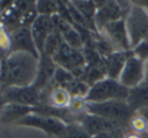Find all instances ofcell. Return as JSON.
Returning <instances> with one entry per match:
<instances>
[{"instance_id": "f546056e", "label": "cell", "mask_w": 148, "mask_h": 138, "mask_svg": "<svg viewBox=\"0 0 148 138\" xmlns=\"http://www.w3.org/2000/svg\"><path fill=\"white\" fill-rule=\"evenodd\" d=\"M124 138H143V136L142 135L136 134V133H133V132H131V131H129V132L125 133Z\"/></svg>"}, {"instance_id": "e0dca14e", "label": "cell", "mask_w": 148, "mask_h": 138, "mask_svg": "<svg viewBox=\"0 0 148 138\" xmlns=\"http://www.w3.org/2000/svg\"><path fill=\"white\" fill-rule=\"evenodd\" d=\"M126 102L134 113L148 108V81L130 89Z\"/></svg>"}, {"instance_id": "2e32d148", "label": "cell", "mask_w": 148, "mask_h": 138, "mask_svg": "<svg viewBox=\"0 0 148 138\" xmlns=\"http://www.w3.org/2000/svg\"><path fill=\"white\" fill-rule=\"evenodd\" d=\"M130 56H132V51H119L104 58L106 76L118 80L119 76H120L121 72L125 66V62Z\"/></svg>"}, {"instance_id": "f1b7e54d", "label": "cell", "mask_w": 148, "mask_h": 138, "mask_svg": "<svg viewBox=\"0 0 148 138\" xmlns=\"http://www.w3.org/2000/svg\"><path fill=\"white\" fill-rule=\"evenodd\" d=\"M125 133L124 130H114V131H107V132H102L97 135H94L92 138H124Z\"/></svg>"}, {"instance_id": "5b68a950", "label": "cell", "mask_w": 148, "mask_h": 138, "mask_svg": "<svg viewBox=\"0 0 148 138\" xmlns=\"http://www.w3.org/2000/svg\"><path fill=\"white\" fill-rule=\"evenodd\" d=\"M53 60L58 67L70 71L76 79H82L86 72L87 62L83 51L73 49L66 43L60 45Z\"/></svg>"}, {"instance_id": "7c38bea8", "label": "cell", "mask_w": 148, "mask_h": 138, "mask_svg": "<svg viewBox=\"0 0 148 138\" xmlns=\"http://www.w3.org/2000/svg\"><path fill=\"white\" fill-rule=\"evenodd\" d=\"M11 39V51H22L39 58L40 54L38 53L35 43L33 41L30 27H19L10 32Z\"/></svg>"}, {"instance_id": "cb8c5ba5", "label": "cell", "mask_w": 148, "mask_h": 138, "mask_svg": "<svg viewBox=\"0 0 148 138\" xmlns=\"http://www.w3.org/2000/svg\"><path fill=\"white\" fill-rule=\"evenodd\" d=\"M35 8L38 15L53 16L59 11V1L51 0H39L35 2Z\"/></svg>"}, {"instance_id": "ba28073f", "label": "cell", "mask_w": 148, "mask_h": 138, "mask_svg": "<svg viewBox=\"0 0 148 138\" xmlns=\"http://www.w3.org/2000/svg\"><path fill=\"white\" fill-rule=\"evenodd\" d=\"M98 33L109 41L117 51H131L130 39L125 19H120L107 24L98 31Z\"/></svg>"}, {"instance_id": "3957f363", "label": "cell", "mask_w": 148, "mask_h": 138, "mask_svg": "<svg viewBox=\"0 0 148 138\" xmlns=\"http://www.w3.org/2000/svg\"><path fill=\"white\" fill-rule=\"evenodd\" d=\"M130 39L131 49L137 45L148 41V10L135 4L132 1V7L125 18Z\"/></svg>"}, {"instance_id": "44dd1931", "label": "cell", "mask_w": 148, "mask_h": 138, "mask_svg": "<svg viewBox=\"0 0 148 138\" xmlns=\"http://www.w3.org/2000/svg\"><path fill=\"white\" fill-rule=\"evenodd\" d=\"M64 89L69 92V94L71 95V97H82L86 98V96L88 95L90 91V86L87 84L85 81L81 80V79H76L75 78L72 82H70L68 85H66Z\"/></svg>"}, {"instance_id": "4dcf8cb0", "label": "cell", "mask_w": 148, "mask_h": 138, "mask_svg": "<svg viewBox=\"0 0 148 138\" xmlns=\"http://www.w3.org/2000/svg\"><path fill=\"white\" fill-rule=\"evenodd\" d=\"M135 113H136V112H135ZM137 113H140L141 115H143V116L145 117V119L147 120V122H148V108H144V109H142V110L137 111Z\"/></svg>"}, {"instance_id": "836d02e7", "label": "cell", "mask_w": 148, "mask_h": 138, "mask_svg": "<svg viewBox=\"0 0 148 138\" xmlns=\"http://www.w3.org/2000/svg\"><path fill=\"white\" fill-rule=\"evenodd\" d=\"M0 88H1V86H0Z\"/></svg>"}, {"instance_id": "d6a6232c", "label": "cell", "mask_w": 148, "mask_h": 138, "mask_svg": "<svg viewBox=\"0 0 148 138\" xmlns=\"http://www.w3.org/2000/svg\"><path fill=\"white\" fill-rule=\"evenodd\" d=\"M0 91H1V88H0Z\"/></svg>"}, {"instance_id": "ffe728a7", "label": "cell", "mask_w": 148, "mask_h": 138, "mask_svg": "<svg viewBox=\"0 0 148 138\" xmlns=\"http://www.w3.org/2000/svg\"><path fill=\"white\" fill-rule=\"evenodd\" d=\"M71 2L95 26V16L98 9L97 2H94V1H71Z\"/></svg>"}, {"instance_id": "4fadbf2b", "label": "cell", "mask_w": 148, "mask_h": 138, "mask_svg": "<svg viewBox=\"0 0 148 138\" xmlns=\"http://www.w3.org/2000/svg\"><path fill=\"white\" fill-rule=\"evenodd\" d=\"M57 68L58 66L53 62L51 56L41 54L39 56L37 74L34 83L32 85L33 87H35L40 92H42L47 87H49L53 83V77H55Z\"/></svg>"}, {"instance_id": "603a6c76", "label": "cell", "mask_w": 148, "mask_h": 138, "mask_svg": "<svg viewBox=\"0 0 148 138\" xmlns=\"http://www.w3.org/2000/svg\"><path fill=\"white\" fill-rule=\"evenodd\" d=\"M64 43V41L62 39V36L60 35V33H59L58 31H55V32H53L47 37V41H45V47H43V51L41 54H45V55L53 58V55L59 51L60 45Z\"/></svg>"}, {"instance_id": "7402d4cb", "label": "cell", "mask_w": 148, "mask_h": 138, "mask_svg": "<svg viewBox=\"0 0 148 138\" xmlns=\"http://www.w3.org/2000/svg\"><path fill=\"white\" fill-rule=\"evenodd\" d=\"M129 130L139 135H144L148 133V122L143 115L140 113H134L130 120L128 121Z\"/></svg>"}, {"instance_id": "1f68e13d", "label": "cell", "mask_w": 148, "mask_h": 138, "mask_svg": "<svg viewBox=\"0 0 148 138\" xmlns=\"http://www.w3.org/2000/svg\"><path fill=\"white\" fill-rule=\"evenodd\" d=\"M143 138H148V133H146V134H144V135H142Z\"/></svg>"}, {"instance_id": "9a60e30c", "label": "cell", "mask_w": 148, "mask_h": 138, "mask_svg": "<svg viewBox=\"0 0 148 138\" xmlns=\"http://www.w3.org/2000/svg\"><path fill=\"white\" fill-rule=\"evenodd\" d=\"M35 112V107L18 105V104H5L0 110V123L2 124H15L16 122Z\"/></svg>"}, {"instance_id": "83f0119b", "label": "cell", "mask_w": 148, "mask_h": 138, "mask_svg": "<svg viewBox=\"0 0 148 138\" xmlns=\"http://www.w3.org/2000/svg\"><path fill=\"white\" fill-rule=\"evenodd\" d=\"M131 51H132L133 55L135 56H137V58H139L140 60L146 62L148 60V41L140 43L135 47H133Z\"/></svg>"}, {"instance_id": "6da1fadb", "label": "cell", "mask_w": 148, "mask_h": 138, "mask_svg": "<svg viewBox=\"0 0 148 138\" xmlns=\"http://www.w3.org/2000/svg\"><path fill=\"white\" fill-rule=\"evenodd\" d=\"M39 58L22 51H13L0 62V86L27 87L36 78Z\"/></svg>"}, {"instance_id": "ac0fdd59", "label": "cell", "mask_w": 148, "mask_h": 138, "mask_svg": "<svg viewBox=\"0 0 148 138\" xmlns=\"http://www.w3.org/2000/svg\"><path fill=\"white\" fill-rule=\"evenodd\" d=\"M71 99L72 97L64 88L56 86L53 83L51 85V90L47 92V102L42 105H49L58 109H64L68 108Z\"/></svg>"}, {"instance_id": "30bf717a", "label": "cell", "mask_w": 148, "mask_h": 138, "mask_svg": "<svg viewBox=\"0 0 148 138\" xmlns=\"http://www.w3.org/2000/svg\"><path fill=\"white\" fill-rule=\"evenodd\" d=\"M81 125L83 128L89 133L91 136L97 135L102 132H107V131H114V130H124L129 132L128 123H120L116 121H111L105 119L103 117L97 116V115L86 113L80 120Z\"/></svg>"}, {"instance_id": "9c48e42d", "label": "cell", "mask_w": 148, "mask_h": 138, "mask_svg": "<svg viewBox=\"0 0 148 138\" xmlns=\"http://www.w3.org/2000/svg\"><path fill=\"white\" fill-rule=\"evenodd\" d=\"M119 82L128 89L137 87L146 80L145 62L133 55L128 58L119 76Z\"/></svg>"}, {"instance_id": "484cf974", "label": "cell", "mask_w": 148, "mask_h": 138, "mask_svg": "<svg viewBox=\"0 0 148 138\" xmlns=\"http://www.w3.org/2000/svg\"><path fill=\"white\" fill-rule=\"evenodd\" d=\"M59 138H92V136L80 123H71L66 125L64 132Z\"/></svg>"}, {"instance_id": "7a4b0ae2", "label": "cell", "mask_w": 148, "mask_h": 138, "mask_svg": "<svg viewBox=\"0 0 148 138\" xmlns=\"http://www.w3.org/2000/svg\"><path fill=\"white\" fill-rule=\"evenodd\" d=\"M130 89L123 86L119 80L105 77L99 82L91 86L86 101L88 103H101L112 100L126 101Z\"/></svg>"}, {"instance_id": "4316f807", "label": "cell", "mask_w": 148, "mask_h": 138, "mask_svg": "<svg viewBox=\"0 0 148 138\" xmlns=\"http://www.w3.org/2000/svg\"><path fill=\"white\" fill-rule=\"evenodd\" d=\"M75 79L73 74L68 70L58 67L55 73V77H53V84L56 86H60V87H64L68 85L70 82H72Z\"/></svg>"}, {"instance_id": "8fae6325", "label": "cell", "mask_w": 148, "mask_h": 138, "mask_svg": "<svg viewBox=\"0 0 148 138\" xmlns=\"http://www.w3.org/2000/svg\"><path fill=\"white\" fill-rule=\"evenodd\" d=\"M97 3L98 9L95 16V26L97 32L111 22L125 19L124 12L119 1H101Z\"/></svg>"}, {"instance_id": "8992f818", "label": "cell", "mask_w": 148, "mask_h": 138, "mask_svg": "<svg viewBox=\"0 0 148 138\" xmlns=\"http://www.w3.org/2000/svg\"><path fill=\"white\" fill-rule=\"evenodd\" d=\"M0 98L5 104H18V105L36 107L40 105L41 92L35 87H6L1 88Z\"/></svg>"}, {"instance_id": "d6986e66", "label": "cell", "mask_w": 148, "mask_h": 138, "mask_svg": "<svg viewBox=\"0 0 148 138\" xmlns=\"http://www.w3.org/2000/svg\"><path fill=\"white\" fill-rule=\"evenodd\" d=\"M60 35L62 36L64 41L68 45H70L71 47L76 49H80L83 51L85 47L84 39H83L82 34L80 33V31L78 30L74 25L70 26L69 28H66L64 31H62L60 33Z\"/></svg>"}, {"instance_id": "5bb4252c", "label": "cell", "mask_w": 148, "mask_h": 138, "mask_svg": "<svg viewBox=\"0 0 148 138\" xmlns=\"http://www.w3.org/2000/svg\"><path fill=\"white\" fill-rule=\"evenodd\" d=\"M30 30L35 47L38 53L41 54L43 51V47H45L47 37L56 31L51 16L38 15L31 24Z\"/></svg>"}, {"instance_id": "52a82bcc", "label": "cell", "mask_w": 148, "mask_h": 138, "mask_svg": "<svg viewBox=\"0 0 148 138\" xmlns=\"http://www.w3.org/2000/svg\"><path fill=\"white\" fill-rule=\"evenodd\" d=\"M18 126H26L36 128L42 132L47 133L49 135L60 137L62 133L64 132L66 128V123L62 120L56 117L45 116V115H39L36 113H31L27 116L20 119L18 122L15 123Z\"/></svg>"}, {"instance_id": "277c9868", "label": "cell", "mask_w": 148, "mask_h": 138, "mask_svg": "<svg viewBox=\"0 0 148 138\" xmlns=\"http://www.w3.org/2000/svg\"><path fill=\"white\" fill-rule=\"evenodd\" d=\"M88 113L103 117L111 121L128 123L134 112L126 101L112 100L101 103H88Z\"/></svg>"}, {"instance_id": "d4e9b609", "label": "cell", "mask_w": 148, "mask_h": 138, "mask_svg": "<svg viewBox=\"0 0 148 138\" xmlns=\"http://www.w3.org/2000/svg\"><path fill=\"white\" fill-rule=\"evenodd\" d=\"M10 32L0 23V62L11 54Z\"/></svg>"}]
</instances>
